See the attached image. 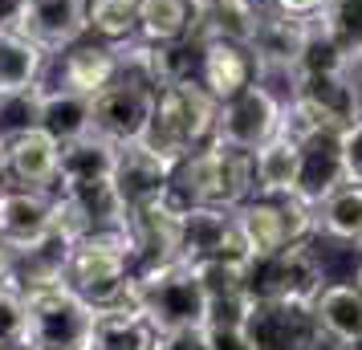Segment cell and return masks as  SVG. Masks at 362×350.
Instances as JSON below:
<instances>
[{
    "instance_id": "cell-3",
    "label": "cell",
    "mask_w": 362,
    "mask_h": 350,
    "mask_svg": "<svg viewBox=\"0 0 362 350\" xmlns=\"http://www.w3.org/2000/svg\"><path fill=\"white\" fill-rule=\"evenodd\" d=\"M29 305V350H86L94 330V305L62 277L21 285Z\"/></svg>"
},
{
    "instance_id": "cell-29",
    "label": "cell",
    "mask_w": 362,
    "mask_h": 350,
    "mask_svg": "<svg viewBox=\"0 0 362 350\" xmlns=\"http://www.w3.org/2000/svg\"><path fill=\"white\" fill-rule=\"evenodd\" d=\"M317 29L358 66L362 62V0H326L317 13Z\"/></svg>"
},
{
    "instance_id": "cell-15",
    "label": "cell",
    "mask_w": 362,
    "mask_h": 350,
    "mask_svg": "<svg viewBox=\"0 0 362 350\" xmlns=\"http://www.w3.org/2000/svg\"><path fill=\"white\" fill-rule=\"evenodd\" d=\"M199 82L204 90L212 94L216 102H228L236 98L240 90L261 78V69H257V57L248 49L245 41H232V37H208L204 45H199Z\"/></svg>"
},
{
    "instance_id": "cell-36",
    "label": "cell",
    "mask_w": 362,
    "mask_h": 350,
    "mask_svg": "<svg viewBox=\"0 0 362 350\" xmlns=\"http://www.w3.org/2000/svg\"><path fill=\"white\" fill-rule=\"evenodd\" d=\"M29 0H0V29H17Z\"/></svg>"
},
{
    "instance_id": "cell-6",
    "label": "cell",
    "mask_w": 362,
    "mask_h": 350,
    "mask_svg": "<svg viewBox=\"0 0 362 350\" xmlns=\"http://www.w3.org/2000/svg\"><path fill=\"white\" fill-rule=\"evenodd\" d=\"M240 224L248 236V252H281L289 245H305L317 236V208L301 196H252L240 204Z\"/></svg>"
},
{
    "instance_id": "cell-5",
    "label": "cell",
    "mask_w": 362,
    "mask_h": 350,
    "mask_svg": "<svg viewBox=\"0 0 362 350\" xmlns=\"http://www.w3.org/2000/svg\"><path fill=\"white\" fill-rule=\"evenodd\" d=\"M326 285H329L326 265L313 249V240L245 261L248 301H301V305H313Z\"/></svg>"
},
{
    "instance_id": "cell-21",
    "label": "cell",
    "mask_w": 362,
    "mask_h": 350,
    "mask_svg": "<svg viewBox=\"0 0 362 350\" xmlns=\"http://www.w3.org/2000/svg\"><path fill=\"white\" fill-rule=\"evenodd\" d=\"M257 167V196H293L301 175V143L289 131H277L264 147L252 151Z\"/></svg>"
},
{
    "instance_id": "cell-22",
    "label": "cell",
    "mask_w": 362,
    "mask_h": 350,
    "mask_svg": "<svg viewBox=\"0 0 362 350\" xmlns=\"http://www.w3.org/2000/svg\"><path fill=\"white\" fill-rule=\"evenodd\" d=\"M155 346H159V330L139 305L94 314V330H90V342H86V350H155Z\"/></svg>"
},
{
    "instance_id": "cell-12",
    "label": "cell",
    "mask_w": 362,
    "mask_h": 350,
    "mask_svg": "<svg viewBox=\"0 0 362 350\" xmlns=\"http://www.w3.org/2000/svg\"><path fill=\"white\" fill-rule=\"evenodd\" d=\"M127 224H131V216H127L110 180L57 187V233L69 236V240L90 233H115V228H127Z\"/></svg>"
},
{
    "instance_id": "cell-11",
    "label": "cell",
    "mask_w": 362,
    "mask_h": 350,
    "mask_svg": "<svg viewBox=\"0 0 362 350\" xmlns=\"http://www.w3.org/2000/svg\"><path fill=\"white\" fill-rule=\"evenodd\" d=\"M57 236V192L45 187H0V240L13 252H29Z\"/></svg>"
},
{
    "instance_id": "cell-31",
    "label": "cell",
    "mask_w": 362,
    "mask_h": 350,
    "mask_svg": "<svg viewBox=\"0 0 362 350\" xmlns=\"http://www.w3.org/2000/svg\"><path fill=\"white\" fill-rule=\"evenodd\" d=\"M29 342V305L25 289L13 277L0 281V346H25Z\"/></svg>"
},
{
    "instance_id": "cell-32",
    "label": "cell",
    "mask_w": 362,
    "mask_h": 350,
    "mask_svg": "<svg viewBox=\"0 0 362 350\" xmlns=\"http://www.w3.org/2000/svg\"><path fill=\"white\" fill-rule=\"evenodd\" d=\"M208 346L212 350H261L245 330V322H208Z\"/></svg>"
},
{
    "instance_id": "cell-8",
    "label": "cell",
    "mask_w": 362,
    "mask_h": 350,
    "mask_svg": "<svg viewBox=\"0 0 362 350\" xmlns=\"http://www.w3.org/2000/svg\"><path fill=\"white\" fill-rule=\"evenodd\" d=\"M180 257L183 261H248V236L240 224V208H212L196 204L183 212L180 233Z\"/></svg>"
},
{
    "instance_id": "cell-18",
    "label": "cell",
    "mask_w": 362,
    "mask_h": 350,
    "mask_svg": "<svg viewBox=\"0 0 362 350\" xmlns=\"http://www.w3.org/2000/svg\"><path fill=\"white\" fill-rule=\"evenodd\" d=\"M122 74V57L115 45H106L98 37H82L78 45L57 53V82L53 86H69L78 94H102L110 82H118Z\"/></svg>"
},
{
    "instance_id": "cell-10",
    "label": "cell",
    "mask_w": 362,
    "mask_h": 350,
    "mask_svg": "<svg viewBox=\"0 0 362 350\" xmlns=\"http://www.w3.org/2000/svg\"><path fill=\"white\" fill-rule=\"evenodd\" d=\"M245 330L252 334V342L261 350H317L334 346L322 326L313 305L301 301H248Z\"/></svg>"
},
{
    "instance_id": "cell-24",
    "label": "cell",
    "mask_w": 362,
    "mask_h": 350,
    "mask_svg": "<svg viewBox=\"0 0 362 350\" xmlns=\"http://www.w3.org/2000/svg\"><path fill=\"white\" fill-rule=\"evenodd\" d=\"M118 163V143L102 139L98 131L78 139V143H66L62 147V175H57V187L69 184H90V180H110Z\"/></svg>"
},
{
    "instance_id": "cell-34",
    "label": "cell",
    "mask_w": 362,
    "mask_h": 350,
    "mask_svg": "<svg viewBox=\"0 0 362 350\" xmlns=\"http://www.w3.org/2000/svg\"><path fill=\"white\" fill-rule=\"evenodd\" d=\"M342 163H346V180L362 184V122L342 131Z\"/></svg>"
},
{
    "instance_id": "cell-1",
    "label": "cell",
    "mask_w": 362,
    "mask_h": 350,
    "mask_svg": "<svg viewBox=\"0 0 362 350\" xmlns=\"http://www.w3.org/2000/svg\"><path fill=\"white\" fill-rule=\"evenodd\" d=\"M257 196V167H252V151H236L224 143H208V147L192 151L187 159L175 163L171 171V187L167 200L180 212L196 208V204H212V208H240Z\"/></svg>"
},
{
    "instance_id": "cell-42",
    "label": "cell",
    "mask_w": 362,
    "mask_h": 350,
    "mask_svg": "<svg viewBox=\"0 0 362 350\" xmlns=\"http://www.w3.org/2000/svg\"><path fill=\"white\" fill-rule=\"evenodd\" d=\"M0 187H4V184H0Z\"/></svg>"
},
{
    "instance_id": "cell-13",
    "label": "cell",
    "mask_w": 362,
    "mask_h": 350,
    "mask_svg": "<svg viewBox=\"0 0 362 350\" xmlns=\"http://www.w3.org/2000/svg\"><path fill=\"white\" fill-rule=\"evenodd\" d=\"M313 29H317V21H310V17H289V13H277V8L261 13V25H257V33L248 41L261 78L264 74H285V78L293 82V74H297V66H301V53L310 45Z\"/></svg>"
},
{
    "instance_id": "cell-19",
    "label": "cell",
    "mask_w": 362,
    "mask_h": 350,
    "mask_svg": "<svg viewBox=\"0 0 362 350\" xmlns=\"http://www.w3.org/2000/svg\"><path fill=\"white\" fill-rule=\"evenodd\" d=\"M57 175H62V143L49 131L33 127L8 139V184L57 192Z\"/></svg>"
},
{
    "instance_id": "cell-7",
    "label": "cell",
    "mask_w": 362,
    "mask_h": 350,
    "mask_svg": "<svg viewBox=\"0 0 362 350\" xmlns=\"http://www.w3.org/2000/svg\"><path fill=\"white\" fill-rule=\"evenodd\" d=\"M285 122V102L257 78V82L240 90L236 98L220 102V118H216V143L236 151H257L264 147Z\"/></svg>"
},
{
    "instance_id": "cell-40",
    "label": "cell",
    "mask_w": 362,
    "mask_h": 350,
    "mask_svg": "<svg viewBox=\"0 0 362 350\" xmlns=\"http://www.w3.org/2000/svg\"><path fill=\"white\" fill-rule=\"evenodd\" d=\"M354 285L362 289V257H358V269H354Z\"/></svg>"
},
{
    "instance_id": "cell-2",
    "label": "cell",
    "mask_w": 362,
    "mask_h": 350,
    "mask_svg": "<svg viewBox=\"0 0 362 350\" xmlns=\"http://www.w3.org/2000/svg\"><path fill=\"white\" fill-rule=\"evenodd\" d=\"M216 118H220V102L204 90L199 78H187V82H175V86L159 90L155 115H151L139 143H147L159 159H167L175 167L192 151L208 147L216 139Z\"/></svg>"
},
{
    "instance_id": "cell-23",
    "label": "cell",
    "mask_w": 362,
    "mask_h": 350,
    "mask_svg": "<svg viewBox=\"0 0 362 350\" xmlns=\"http://www.w3.org/2000/svg\"><path fill=\"white\" fill-rule=\"evenodd\" d=\"M313 314H317L322 334L334 346H342L362 334V289L354 281H329L322 298L313 301Z\"/></svg>"
},
{
    "instance_id": "cell-25",
    "label": "cell",
    "mask_w": 362,
    "mask_h": 350,
    "mask_svg": "<svg viewBox=\"0 0 362 350\" xmlns=\"http://www.w3.org/2000/svg\"><path fill=\"white\" fill-rule=\"evenodd\" d=\"M196 29V0H139V41L175 45Z\"/></svg>"
},
{
    "instance_id": "cell-39",
    "label": "cell",
    "mask_w": 362,
    "mask_h": 350,
    "mask_svg": "<svg viewBox=\"0 0 362 350\" xmlns=\"http://www.w3.org/2000/svg\"><path fill=\"white\" fill-rule=\"evenodd\" d=\"M334 350H362V334L358 338H350V342H342V346H334Z\"/></svg>"
},
{
    "instance_id": "cell-41",
    "label": "cell",
    "mask_w": 362,
    "mask_h": 350,
    "mask_svg": "<svg viewBox=\"0 0 362 350\" xmlns=\"http://www.w3.org/2000/svg\"><path fill=\"white\" fill-rule=\"evenodd\" d=\"M0 350H29V346H0Z\"/></svg>"
},
{
    "instance_id": "cell-27",
    "label": "cell",
    "mask_w": 362,
    "mask_h": 350,
    "mask_svg": "<svg viewBox=\"0 0 362 350\" xmlns=\"http://www.w3.org/2000/svg\"><path fill=\"white\" fill-rule=\"evenodd\" d=\"M49 69V53L21 29H0V90L37 86Z\"/></svg>"
},
{
    "instance_id": "cell-4",
    "label": "cell",
    "mask_w": 362,
    "mask_h": 350,
    "mask_svg": "<svg viewBox=\"0 0 362 350\" xmlns=\"http://www.w3.org/2000/svg\"><path fill=\"white\" fill-rule=\"evenodd\" d=\"M139 310L155 322V330L208 326V293L192 261H163L139 269Z\"/></svg>"
},
{
    "instance_id": "cell-33",
    "label": "cell",
    "mask_w": 362,
    "mask_h": 350,
    "mask_svg": "<svg viewBox=\"0 0 362 350\" xmlns=\"http://www.w3.org/2000/svg\"><path fill=\"white\" fill-rule=\"evenodd\" d=\"M155 350H212L208 346V326H183V330L159 334Z\"/></svg>"
},
{
    "instance_id": "cell-14",
    "label": "cell",
    "mask_w": 362,
    "mask_h": 350,
    "mask_svg": "<svg viewBox=\"0 0 362 350\" xmlns=\"http://www.w3.org/2000/svg\"><path fill=\"white\" fill-rule=\"evenodd\" d=\"M171 171H175V167L167 163V159H159L147 143H122V147H118V163H115L110 184H115L118 200L127 208V216L167 200Z\"/></svg>"
},
{
    "instance_id": "cell-28",
    "label": "cell",
    "mask_w": 362,
    "mask_h": 350,
    "mask_svg": "<svg viewBox=\"0 0 362 350\" xmlns=\"http://www.w3.org/2000/svg\"><path fill=\"white\" fill-rule=\"evenodd\" d=\"M90 37L106 45H122L139 33V0H86Z\"/></svg>"
},
{
    "instance_id": "cell-9",
    "label": "cell",
    "mask_w": 362,
    "mask_h": 350,
    "mask_svg": "<svg viewBox=\"0 0 362 350\" xmlns=\"http://www.w3.org/2000/svg\"><path fill=\"white\" fill-rule=\"evenodd\" d=\"M155 98L159 90L139 78V74H118V82H110L102 94H94V131L110 143H139L147 131L151 115H155Z\"/></svg>"
},
{
    "instance_id": "cell-17",
    "label": "cell",
    "mask_w": 362,
    "mask_h": 350,
    "mask_svg": "<svg viewBox=\"0 0 362 350\" xmlns=\"http://www.w3.org/2000/svg\"><path fill=\"white\" fill-rule=\"evenodd\" d=\"M17 29L29 41H37L49 57H57L62 49H69L82 37H90L86 0H29V8H25Z\"/></svg>"
},
{
    "instance_id": "cell-43",
    "label": "cell",
    "mask_w": 362,
    "mask_h": 350,
    "mask_svg": "<svg viewBox=\"0 0 362 350\" xmlns=\"http://www.w3.org/2000/svg\"><path fill=\"white\" fill-rule=\"evenodd\" d=\"M358 66H362V62H358Z\"/></svg>"
},
{
    "instance_id": "cell-26",
    "label": "cell",
    "mask_w": 362,
    "mask_h": 350,
    "mask_svg": "<svg viewBox=\"0 0 362 350\" xmlns=\"http://www.w3.org/2000/svg\"><path fill=\"white\" fill-rule=\"evenodd\" d=\"M317 236L362 249V184L346 180L317 204Z\"/></svg>"
},
{
    "instance_id": "cell-20",
    "label": "cell",
    "mask_w": 362,
    "mask_h": 350,
    "mask_svg": "<svg viewBox=\"0 0 362 350\" xmlns=\"http://www.w3.org/2000/svg\"><path fill=\"white\" fill-rule=\"evenodd\" d=\"M41 131H49L62 147L94 134V98L69 86H45L41 98Z\"/></svg>"
},
{
    "instance_id": "cell-16",
    "label": "cell",
    "mask_w": 362,
    "mask_h": 350,
    "mask_svg": "<svg viewBox=\"0 0 362 350\" xmlns=\"http://www.w3.org/2000/svg\"><path fill=\"white\" fill-rule=\"evenodd\" d=\"M301 143V175H297V192L305 204L326 200L334 187L346 184V163H342V131L334 127H322V131H310L297 139Z\"/></svg>"
},
{
    "instance_id": "cell-38",
    "label": "cell",
    "mask_w": 362,
    "mask_h": 350,
    "mask_svg": "<svg viewBox=\"0 0 362 350\" xmlns=\"http://www.w3.org/2000/svg\"><path fill=\"white\" fill-rule=\"evenodd\" d=\"M0 184H8V139H0Z\"/></svg>"
},
{
    "instance_id": "cell-35",
    "label": "cell",
    "mask_w": 362,
    "mask_h": 350,
    "mask_svg": "<svg viewBox=\"0 0 362 350\" xmlns=\"http://www.w3.org/2000/svg\"><path fill=\"white\" fill-rule=\"evenodd\" d=\"M277 13H289V17H310L317 21V13L326 8V0H269Z\"/></svg>"
},
{
    "instance_id": "cell-30",
    "label": "cell",
    "mask_w": 362,
    "mask_h": 350,
    "mask_svg": "<svg viewBox=\"0 0 362 350\" xmlns=\"http://www.w3.org/2000/svg\"><path fill=\"white\" fill-rule=\"evenodd\" d=\"M41 98H45V82L0 90V139H17L41 127Z\"/></svg>"
},
{
    "instance_id": "cell-37",
    "label": "cell",
    "mask_w": 362,
    "mask_h": 350,
    "mask_svg": "<svg viewBox=\"0 0 362 350\" xmlns=\"http://www.w3.org/2000/svg\"><path fill=\"white\" fill-rule=\"evenodd\" d=\"M13 277V249L0 240V281H8Z\"/></svg>"
}]
</instances>
